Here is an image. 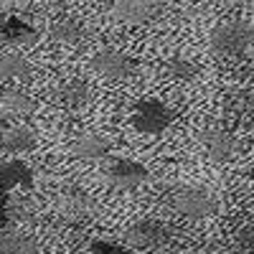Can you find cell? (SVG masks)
<instances>
[{
  "label": "cell",
  "mask_w": 254,
  "mask_h": 254,
  "mask_svg": "<svg viewBox=\"0 0 254 254\" xmlns=\"http://www.w3.org/2000/svg\"><path fill=\"white\" fill-rule=\"evenodd\" d=\"M208 41L221 56H244L254 46V26L249 20H226L211 31Z\"/></svg>",
  "instance_id": "obj_1"
},
{
  "label": "cell",
  "mask_w": 254,
  "mask_h": 254,
  "mask_svg": "<svg viewBox=\"0 0 254 254\" xmlns=\"http://www.w3.org/2000/svg\"><path fill=\"white\" fill-rule=\"evenodd\" d=\"M171 208H176L178 214L190 216V219H208L219 211V201L208 193L206 188H196V186H181L176 188L171 198H168Z\"/></svg>",
  "instance_id": "obj_2"
},
{
  "label": "cell",
  "mask_w": 254,
  "mask_h": 254,
  "mask_svg": "<svg viewBox=\"0 0 254 254\" xmlns=\"http://www.w3.org/2000/svg\"><path fill=\"white\" fill-rule=\"evenodd\" d=\"M130 122H132V127L137 132L158 135V132L168 130V127L173 125V110L168 107L165 102H160V99L145 97V99H140L132 107Z\"/></svg>",
  "instance_id": "obj_3"
},
{
  "label": "cell",
  "mask_w": 254,
  "mask_h": 254,
  "mask_svg": "<svg viewBox=\"0 0 254 254\" xmlns=\"http://www.w3.org/2000/svg\"><path fill=\"white\" fill-rule=\"evenodd\" d=\"M102 176L110 188L127 190V188H137L147 181V168L137 160H130V158H117V160H110L104 165Z\"/></svg>",
  "instance_id": "obj_4"
},
{
  "label": "cell",
  "mask_w": 254,
  "mask_h": 254,
  "mask_svg": "<svg viewBox=\"0 0 254 254\" xmlns=\"http://www.w3.org/2000/svg\"><path fill=\"white\" fill-rule=\"evenodd\" d=\"M163 10L160 0H115L110 8V18L125 26H142L155 20Z\"/></svg>",
  "instance_id": "obj_5"
},
{
  "label": "cell",
  "mask_w": 254,
  "mask_h": 254,
  "mask_svg": "<svg viewBox=\"0 0 254 254\" xmlns=\"http://www.w3.org/2000/svg\"><path fill=\"white\" fill-rule=\"evenodd\" d=\"M125 239H127V244H132L137 249L153 252V249H163L168 244L171 231H168V226L163 221H158V219H140V221H135L130 229H127Z\"/></svg>",
  "instance_id": "obj_6"
},
{
  "label": "cell",
  "mask_w": 254,
  "mask_h": 254,
  "mask_svg": "<svg viewBox=\"0 0 254 254\" xmlns=\"http://www.w3.org/2000/svg\"><path fill=\"white\" fill-rule=\"evenodd\" d=\"M56 214L69 221V224H76V221H84L97 214V201L81 188H69L56 198Z\"/></svg>",
  "instance_id": "obj_7"
},
{
  "label": "cell",
  "mask_w": 254,
  "mask_h": 254,
  "mask_svg": "<svg viewBox=\"0 0 254 254\" xmlns=\"http://www.w3.org/2000/svg\"><path fill=\"white\" fill-rule=\"evenodd\" d=\"M198 145L203 147V153L208 160L214 163H226L237 155L239 145H237V137L229 135L226 130H219V127H206V130H201L196 135Z\"/></svg>",
  "instance_id": "obj_8"
},
{
  "label": "cell",
  "mask_w": 254,
  "mask_h": 254,
  "mask_svg": "<svg viewBox=\"0 0 254 254\" xmlns=\"http://www.w3.org/2000/svg\"><path fill=\"white\" fill-rule=\"evenodd\" d=\"M92 69L110 79V81H125L127 76H132L135 71V64L130 56H125L122 51H115V49H104V51H97L92 56Z\"/></svg>",
  "instance_id": "obj_9"
},
{
  "label": "cell",
  "mask_w": 254,
  "mask_h": 254,
  "mask_svg": "<svg viewBox=\"0 0 254 254\" xmlns=\"http://www.w3.org/2000/svg\"><path fill=\"white\" fill-rule=\"evenodd\" d=\"M69 150L79 160H97L99 163L110 155V142H107V137H102L97 132H79L71 137Z\"/></svg>",
  "instance_id": "obj_10"
},
{
  "label": "cell",
  "mask_w": 254,
  "mask_h": 254,
  "mask_svg": "<svg viewBox=\"0 0 254 254\" xmlns=\"http://www.w3.org/2000/svg\"><path fill=\"white\" fill-rule=\"evenodd\" d=\"M56 99H59V104L64 110L76 112L92 99V87L84 79H66L56 89Z\"/></svg>",
  "instance_id": "obj_11"
},
{
  "label": "cell",
  "mask_w": 254,
  "mask_h": 254,
  "mask_svg": "<svg viewBox=\"0 0 254 254\" xmlns=\"http://www.w3.org/2000/svg\"><path fill=\"white\" fill-rule=\"evenodd\" d=\"M49 36L56 44H64V46H81L84 38H87V31H84L81 20L76 18H59L51 23Z\"/></svg>",
  "instance_id": "obj_12"
},
{
  "label": "cell",
  "mask_w": 254,
  "mask_h": 254,
  "mask_svg": "<svg viewBox=\"0 0 254 254\" xmlns=\"http://www.w3.org/2000/svg\"><path fill=\"white\" fill-rule=\"evenodd\" d=\"M0 178H3V188L13 190V188H31L33 186V171L31 165L23 160H5L0 165Z\"/></svg>",
  "instance_id": "obj_13"
},
{
  "label": "cell",
  "mask_w": 254,
  "mask_h": 254,
  "mask_svg": "<svg viewBox=\"0 0 254 254\" xmlns=\"http://www.w3.org/2000/svg\"><path fill=\"white\" fill-rule=\"evenodd\" d=\"M36 147V132L31 127H23V125H15V127H8L3 132V150L5 153H28Z\"/></svg>",
  "instance_id": "obj_14"
},
{
  "label": "cell",
  "mask_w": 254,
  "mask_h": 254,
  "mask_svg": "<svg viewBox=\"0 0 254 254\" xmlns=\"http://www.w3.org/2000/svg\"><path fill=\"white\" fill-rule=\"evenodd\" d=\"M3 38L8 41V44H15V46H31V44H36L38 33L26 23V20H20L15 15H8L3 20Z\"/></svg>",
  "instance_id": "obj_15"
},
{
  "label": "cell",
  "mask_w": 254,
  "mask_h": 254,
  "mask_svg": "<svg viewBox=\"0 0 254 254\" xmlns=\"http://www.w3.org/2000/svg\"><path fill=\"white\" fill-rule=\"evenodd\" d=\"M163 71H165V76L171 79V81H178V84L193 81L198 76V66L190 59H186V56H171V59L165 61Z\"/></svg>",
  "instance_id": "obj_16"
},
{
  "label": "cell",
  "mask_w": 254,
  "mask_h": 254,
  "mask_svg": "<svg viewBox=\"0 0 254 254\" xmlns=\"http://www.w3.org/2000/svg\"><path fill=\"white\" fill-rule=\"evenodd\" d=\"M3 110L8 115H18V117H28L36 112V99L28 97L26 92L18 89H5L3 92Z\"/></svg>",
  "instance_id": "obj_17"
},
{
  "label": "cell",
  "mask_w": 254,
  "mask_h": 254,
  "mask_svg": "<svg viewBox=\"0 0 254 254\" xmlns=\"http://www.w3.org/2000/svg\"><path fill=\"white\" fill-rule=\"evenodd\" d=\"M0 252L3 254H38V242L33 237L18 234V231H5L0 239Z\"/></svg>",
  "instance_id": "obj_18"
},
{
  "label": "cell",
  "mask_w": 254,
  "mask_h": 254,
  "mask_svg": "<svg viewBox=\"0 0 254 254\" xmlns=\"http://www.w3.org/2000/svg\"><path fill=\"white\" fill-rule=\"evenodd\" d=\"M0 71H3L5 81H26L33 74L31 64L23 56H18V54H5L3 61H0Z\"/></svg>",
  "instance_id": "obj_19"
},
{
  "label": "cell",
  "mask_w": 254,
  "mask_h": 254,
  "mask_svg": "<svg viewBox=\"0 0 254 254\" xmlns=\"http://www.w3.org/2000/svg\"><path fill=\"white\" fill-rule=\"evenodd\" d=\"M226 102L237 112H254V84H249V87H231L226 92Z\"/></svg>",
  "instance_id": "obj_20"
},
{
  "label": "cell",
  "mask_w": 254,
  "mask_h": 254,
  "mask_svg": "<svg viewBox=\"0 0 254 254\" xmlns=\"http://www.w3.org/2000/svg\"><path fill=\"white\" fill-rule=\"evenodd\" d=\"M237 244L242 249H254V221L244 224L239 231H237Z\"/></svg>",
  "instance_id": "obj_21"
},
{
  "label": "cell",
  "mask_w": 254,
  "mask_h": 254,
  "mask_svg": "<svg viewBox=\"0 0 254 254\" xmlns=\"http://www.w3.org/2000/svg\"><path fill=\"white\" fill-rule=\"evenodd\" d=\"M92 254H130V252L117 247V244H112V242H94Z\"/></svg>",
  "instance_id": "obj_22"
},
{
  "label": "cell",
  "mask_w": 254,
  "mask_h": 254,
  "mask_svg": "<svg viewBox=\"0 0 254 254\" xmlns=\"http://www.w3.org/2000/svg\"><path fill=\"white\" fill-rule=\"evenodd\" d=\"M247 176H249V178L254 181V165H252V168H249V171H247Z\"/></svg>",
  "instance_id": "obj_23"
}]
</instances>
